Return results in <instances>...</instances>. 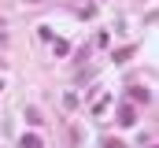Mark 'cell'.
<instances>
[{
	"label": "cell",
	"mask_w": 159,
	"mask_h": 148,
	"mask_svg": "<svg viewBox=\"0 0 159 148\" xmlns=\"http://www.w3.org/2000/svg\"><path fill=\"white\" fill-rule=\"evenodd\" d=\"M129 104H148V89L133 85V89H129Z\"/></svg>",
	"instance_id": "2"
},
{
	"label": "cell",
	"mask_w": 159,
	"mask_h": 148,
	"mask_svg": "<svg viewBox=\"0 0 159 148\" xmlns=\"http://www.w3.org/2000/svg\"><path fill=\"white\" fill-rule=\"evenodd\" d=\"M133 52H137V48H133V44H129V48H122V52H115V63H126V59H129V56H133Z\"/></svg>",
	"instance_id": "4"
},
{
	"label": "cell",
	"mask_w": 159,
	"mask_h": 148,
	"mask_svg": "<svg viewBox=\"0 0 159 148\" xmlns=\"http://www.w3.org/2000/svg\"><path fill=\"white\" fill-rule=\"evenodd\" d=\"M137 122V111H133V104H122V111H119V126H133Z\"/></svg>",
	"instance_id": "1"
},
{
	"label": "cell",
	"mask_w": 159,
	"mask_h": 148,
	"mask_svg": "<svg viewBox=\"0 0 159 148\" xmlns=\"http://www.w3.org/2000/svg\"><path fill=\"white\" fill-rule=\"evenodd\" d=\"M19 145H22V148H44V141H41L37 133H26V137H22Z\"/></svg>",
	"instance_id": "3"
},
{
	"label": "cell",
	"mask_w": 159,
	"mask_h": 148,
	"mask_svg": "<svg viewBox=\"0 0 159 148\" xmlns=\"http://www.w3.org/2000/svg\"><path fill=\"white\" fill-rule=\"evenodd\" d=\"M26 4H41V0H26Z\"/></svg>",
	"instance_id": "6"
},
{
	"label": "cell",
	"mask_w": 159,
	"mask_h": 148,
	"mask_svg": "<svg viewBox=\"0 0 159 148\" xmlns=\"http://www.w3.org/2000/svg\"><path fill=\"white\" fill-rule=\"evenodd\" d=\"M104 148H126L122 141H115V137H104Z\"/></svg>",
	"instance_id": "5"
}]
</instances>
